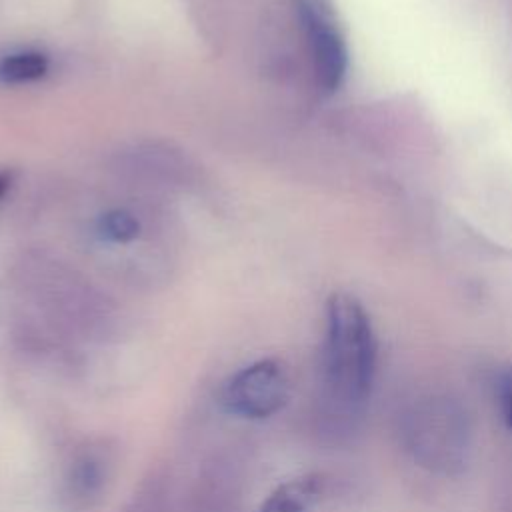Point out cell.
<instances>
[{"label": "cell", "instance_id": "1", "mask_svg": "<svg viewBox=\"0 0 512 512\" xmlns=\"http://www.w3.org/2000/svg\"><path fill=\"white\" fill-rule=\"evenodd\" d=\"M376 356V336L362 304L348 294H334L326 310L322 352L330 396L344 406L362 404L374 382Z\"/></svg>", "mask_w": 512, "mask_h": 512}, {"label": "cell", "instance_id": "2", "mask_svg": "<svg viewBox=\"0 0 512 512\" xmlns=\"http://www.w3.org/2000/svg\"><path fill=\"white\" fill-rule=\"evenodd\" d=\"M290 382L286 370L276 360H258L234 376L222 388L220 402L226 412L240 418H268L288 400Z\"/></svg>", "mask_w": 512, "mask_h": 512}, {"label": "cell", "instance_id": "3", "mask_svg": "<svg viewBox=\"0 0 512 512\" xmlns=\"http://www.w3.org/2000/svg\"><path fill=\"white\" fill-rule=\"evenodd\" d=\"M408 436L414 454L430 464L450 468L462 460L466 426L462 414L448 402H426L410 412Z\"/></svg>", "mask_w": 512, "mask_h": 512}, {"label": "cell", "instance_id": "4", "mask_svg": "<svg viewBox=\"0 0 512 512\" xmlns=\"http://www.w3.org/2000/svg\"><path fill=\"white\" fill-rule=\"evenodd\" d=\"M298 18L306 34L318 84L326 92L340 88L348 68V54L342 36L332 22L308 0L298 2Z\"/></svg>", "mask_w": 512, "mask_h": 512}, {"label": "cell", "instance_id": "5", "mask_svg": "<svg viewBox=\"0 0 512 512\" xmlns=\"http://www.w3.org/2000/svg\"><path fill=\"white\" fill-rule=\"evenodd\" d=\"M318 496V480L312 476L294 478L280 484L258 512H310Z\"/></svg>", "mask_w": 512, "mask_h": 512}, {"label": "cell", "instance_id": "6", "mask_svg": "<svg viewBox=\"0 0 512 512\" xmlns=\"http://www.w3.org/2000/svg\"><path fill=\"white\" fill-rule=\"evenodd\" d=\"M50 70V58L38 50H16L0 58V82L30 84L44 78Z\"/></svg>", "mask_w": 512, "mask_h": 512}, {"label": "cell", "instance_id": "7", "mask_svg": "<svg viewBox=\"0 0 512 512\" xmlns=\"http://www.w3.org/2000/svg\"><path fill=\"white\" fill-rule=\"evenodd\" d=\"M140 232L138 218L128 210H110L98 220V236L112 244L132 242Z\"/></svg>", "mask_w": 512, "mask_h": 512}, {"label": "cell", "instance_id": "8", "mask_svg": "<svg viewBox=\"0 0 512 512\" xmlns=\"http://www.w3.org/2000/svg\"><path fill=\"white\" fill-rule=\"evenodd\" d=\"M102 482L100 476V468L92 458H82L72 474V488L80 494V496H90L98 490Z\"/></svg>", "mask_w": 512, "mask_h": 512}, {"label": "cell", "instance_id": "9", "mask_svg": "<svg viewBox=\"0 0 512 512\" xmlns=\"http://www.w3.org/2000/svg\"><path fill=\"white\" fill-rule=\"evenodd\" d=\"M496 396L504 424L512 430V370H504L496 380Z\"/></svg>", "mask_w": 512, "mask_h": 512}, {"label": "cell", "instance_id": "10", "mask_svg": "<svg viewBox=\"0 0 512 512\" xmlns=\"http://www.w3.org/2000/svg\"><path fill=\"white\" fill-rule=\"evenodd\" d=\"M12 180H14V174H12V170H0V202L4 200L6 192L10 190V186H12Z\"/></svg>", "mask_w": 512, "mask_h": 512}]
</instances>
